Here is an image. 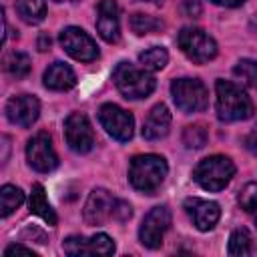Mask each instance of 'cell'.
Segmentation results:
<instances>
[{
    "label": "cell",
    "instance_id": "obj_1",
    "mask_svg": "<svg viewBox=\"0 0 257 257\" xmlns=\"http://www.w3.org/2000/svg\"><path fill=\"white\" fill-rule=\"evenodd\" d=\"M217 92V116L223 122H235L245 120L253 114V100L249 94L231 80H217L215 82Z\"/></svg>",
    "mask_w": 257,
    "mask_h": 257
},
{
    "label": "cell",
    "instance_id": "obj_2",
    "mask_svg": "<svg viewBox=\"0 0 257 257\" xmlns=\"http://www.w3.org/2000/svg\"><path fill=\"white\" fill-rule=\"evenodd\" d=\"M169 173L167 161L159 155H137L128 167V181L141 193L157 191Z\"/></svg>",
    "mask_w": 257,
    "mask_h": 257
},
{
    "label": "cell",
    "instance_id": "obj_3",
    "mask_svg": "<svg viewBox=\"0 0 257 257\" xmlns=\"http://www.w3.org/2000/svg\"><path fill=\"white\" fill-rule=\"evenodd\" d=\"M112 82L124 98L137 100L147 98L155 90V78L147 72V68H137L135 64L122 60L112 70Z\"/></svg>",
    "mask_w": 257,
    "mask_h": 257
},
{
    "label": "cell",
    "instance_id": "obj_4",
    "mask_svg": "<svg viewBox=\"0 0 257 257\" xmlns=\"http://www.w3.org/2000/svg\"><path fill=\"white\" fill-rule=\"evenodd\" d=\"M233 175H235V165L225 155H211V157L203 159L193 171L195 183L201 189L213 191V193L225 189L231 183Z\"/></svg>",
    "mask_w": 257,
    "mask_h": 257
},
{
    "label": "cell",
    "instance_id": "obj_5",
    "mask_svg": "<svg viewBox=\"0 0 257 257\" xmlns=\"http://www.w3.org/2000/svg\"><path fill=\"white\" fill-rule=\"evenodd\" d=\"M177 42L181 46V50L185 52V56L197 64L209 62L217 56V42L213 40V36H209L205 30L201 28H193V26H185L179 36Z\"/></svg>",
    "mask_w": 257,
    "mask_h": 257
},
{
    "label": "cell",
    "instance_id": "obj_6",
    "mask_svg": "<svg viewBox=\"0 0 257 257\" xmlns=\"http://www.w3.org/2000/svg\"><path fill=\"white\" fill-rule=\"evenodd\" d=\"M171 94L179 110L183 112H199L209 104L207 86L199 78H177L171 84Z\"/></svg>",
    "mask_w": 257,
    "mask_h": 257
},
{
    "label": "cell",
    "instance_id": "obj_7",
    "mask_svg": "<svg viewBox=\"0 0 257 257\" xmlns=\"http://www.w3.org/2000/svg\"><path fill=\"white\" fill-rule=\"evenodd\" d=\"M98 120L102 124V128L116 141L126 143L131 141L133 133H135V118L131 112H126L124 108L106 102L98 108Z\"/></svg>",
    "mask_w": 257,
    "mask_h": 257
},
{
    "label": "cell",
    "instance_id": "obj_8",
    "mask_svg": "<svg viewBox=\"0 0 257 257\" xmlns=\"http://www.w3.org/2000/svg\"><path fill=\"white\" fill-rule=\"evenodd\" d=\"M169 225H171V211L165 205L153 207L145 215V219L139 227V241L147 249H159Z\"/></svg>",
    "mask_w": 257,
    "mask_h": 257
},
{
    "label": "cell",
    "instance_id": "obj_9",
    "mask_svg": "<svg viewBox=\"0 0 257 257\" xmlns=\"http://www.w3.org/2000/svg\"><path fill=\"white\" fill-rule=\"evenodd\" d=\"M64 139L66 145L74 151V153H88L94 147V133L92 126L86 118V114L82 112H70L64 120Z\"/></svg>",
    "mask_w": 257,
    "mask_h": 257
},
{
    "label": "cell",
    "instance_id": "obj_10",
    "mask_svg": "<svg viewBox=\"0 0 257 257\" xmlns=\"http://www.w3.org/2000/svg\"><path fill=\"white\" fill-rule=\"evenodd\" d=\"M28 165L38 173H50L58 165L56 151L52 147V139L48 133H36L26 145Z\"/></svg>",
    "mask_w": 257,
    "mask_h": 257
},
{
    "label": "cell",
    "instance_id": "obj_11",
    "mask_svg": "<svg viewBox=\"0 0 257 257\" xmlns=\"http://www.w3.org/2000/svg\"><path fill=\"white\" fill-rule=\"evenodd\" d=\"M60 46L74 58L80 62H90L98 56V48L94 44V40L78 26H66L60 32Z\"/></svg>",
    "mask_w": 257,
    "mask_h": 257
},
{
    "label": "cell",
    "instance_id": "obj_12",
    "mask_svg": "<svg viewBox=\"0 0 257 257\" xmlns=\"http://www.w3.org/2000/svg\"><path fill=\"white\" fill-rule=\"evenodd\" d=\"M62 249L66 255H112L114 253V243L106 233H96L92 237H78L72 235L64 239Z\"/></svg>",
    "mask_w": 257,
    "mask_h": 257
},
{
    "label": "cell",
    "instance_id": "obj_13",
    "mask_svg": "<svg viewBox=\"0 0 257 257\" xmlns=\"http://www.w3.org/2000/svg\"><path fill=\"white\" fill-rule=\"evenodd\" d=\"M40 114V102L32 94H18L6 102V116L16 126H32Z\"/></svg>",
    "mask_w": 257,
    "mask_h": 257
},
{
    "label": "cell",
    "instance_id": "obj_14",
    "mask_svg": "<svg viewBox=\"0 0 257 257\" xmlns=\"http://www.w3.org/2000/svg\"><path fill=\"white\" fill-rule=\"evenodd\" d=\"M114 199L106 189H92L84 203V221L88 225H102L114 213Z\"/></svg>",
    "mask_w": 257,
    "mask_h": 257
},
{
    "label": "cell",
    "instance_id": "obj_15",
    "mask_svg": "<svg viewBox=\"0 0 257 257\" xmlns=\"http://www.w3.org/2000/svg\"><path fill=\"white\" fill-rule=\"evenodd\" d=\"M185 211L187 215L191 217V221L195 223V227L199 231H211L219 217H221V209L215 201H205V199H199V197H189L185 199Z\"/></svg>",
    "mask_w": 257,
    "mask_h": 257
},
{
    "label": "cell",
    "instance_id": "obj_16",
    "mask_svg": "<svg viewBox=\"0 0 257 257\" xmlns=\"http://www.w3.org/2000/svg\"><path fill=\"white\" fill-rule=\"evenodd\" d=\"M96 32L106 42H116L120 36L118 4L114 0H100L96 8Z\"/></svg>",
    "mask_w": 257,
    "mask_h": 257
},
{
    "label": "cell",
    "instance_id": "obj_17",
    "mask_svg": "<svg viewBox=\"0 0 257 257\" xmlns=\"http://www.w3.org/2000/svg\"><path fill=\"white\" fill-rule=\"evenodd\" d=\"M169 126H171V112H169V108L163 102L155 104L151 108V112L147 114L145 122H143V137L147 141H159V139L167 137Z\"/></svg>",
    "mask_w": 257,
    "mask_h": 257
},
{
    "label": "cell",
    "instance_id": "obj_18",
    "mask_svg": "<svg viewBox=\"0 0 257 257\" xmlns=\"http://www.w3.org/2000/svg\"><path fill=\"white\" fill-rule=\"evenodd\" d=\"M76 84V74L66 62H52L44 70V86L50 90H70Z\"/></svg>",
    "mask_w": 257,
    "mask_h": 257
},
{
    "label": "cell",
    "instance_id": "obj_19",
    "mask_svg": "<svg viewBox=\"0 0 257 257\" xmlns=\"http://www.w3.org/2000/svg\"><path fill=\"white\" fill-rule=\"evenodd\" d=\"M28 203H30V213H34L40 219H44L50 227L56 225V221H58L56 219V213L50 207V203L46 199V193H44V187L40 183H34L32 185V193H30V201Z\"/></svg>",
    "mask_w": 257,
    "mask_h": 257
},
{
    "label": "cell",
    "instance_id": "obj_20",
    "mask_svg": "<svg viewBox=\"0 0 257 257\" xmlns=\"http://www.w3.org/2000/svg\"><path fill=\"white\" fill-rule=\"evenodd\" d=\"M18 16L28 24H38L46 16V0H16Z\"/></svg>",
    "mask_w": 257,
    "mask_h": 257
},
{
    "label": "cell",
    "instance_id": "obj_21",
    "mask_svg": "<svg viewBox=\"0 0 257 257\" xmlns=\"http://www.w3.org/2000/svg\"><path fill=\"white\" fill-rule=\"evenodd\" d=\"M24 203V193L14 187V185H4L0 189V209H2V217L12 215L20 205Z\"/></svg>",
    "mask_w": 257,
    "mask_h": 257
},
{
    "label": "cell",
    "instance_id": "obj_22",
    "mask_svg": "<svg viewBox=\"0 0 257 257\" xmlns=\"http://www.w3.org/2000/svg\"><path fill=\"white\" fill-rule=\"evenodd\" d=\"M4 68H6V72L10 76L24 78L30 72V58H28V54L14 50V52H10V54L4 56Z\"/></svg>",
    "mask_w": 257,
    "mask_h": 257
},
{
    "label": "cell",
    "instance_id": "obj_23",
    "mask_svg": "<svg viewBox=\"0 0 257 257\" xmlns=\"http://www.w3.org/2000/svg\"><path fill=\"white\" fill-rule=\"evenodd\" d=\"M139 62L147 70H161L169 62V52L163 46H151V48H147L145 52L139 54Z\"/></svg>",
    "mask_w": 257,
    "mask_h": 257
},
{
    "label": "cell",
    "instance_id": "obj_24",
    "mask_svg": "<svg viewBox=\"0 0 257 257\" xmlns=\"http://www.w3.org/2000/svg\"><path fill=\"white\" fill-rule=\"evenodd\" d=\"M229 255L235 257H245L253 253V245H251V235L247 229H235L229 237V247H227Z\"/></svg>",
    "mask_w": 257,
    "mask_h": 257
},
{
    "label": "cell",
    "instance_id": "obj_25",
    "mask_svg": "<svg viewBox=\"0 0 257 257\" xmlns=\"http://www.w3.org/2000/svg\"><path fill=\"white\" fill-rule=\"evenodd\" d=\"M163 28V22L151 14H133L131 16V30L137 34V36H145V34H155Z\"/></svg>",
    "mask_w": 257,
    "mask_h": 257
},
{
    "label": "cell",
    "instance_id": "obj_26",
    "mask_svg": "<svg viewBox=\"0 0 257 257\" xmlns=\"http://www.w3.org/2000/svg\"><path fill=\"white\" fill-rule=\"evenodd\" d=\"M233 74L237 78H241L245 84H249L251 88L257 90V60H251V58L239 60L233 68Z\"/></svg>",
    "mask_w": 257,
    "mask_h": 257
},
{
    "label": "cell",
    "instance_id": "obj_27",
    "mask_svg": "<svg viewBox=\"0 0 257 257\" xmlns=\"http://www.w3.org/2000/svg\"><path fill=\"white\" fill-rule=\"evenodd\" d=\"M207 139H209V133L203 124H189L183 131V143L187 149H201L205 147Z\"/></svg>",
    "mask_w": 257,
    "mask_h": 257
},
{
    "label": "cell",
    "instance_id": "obj_28",
    "mask_svg": "<svg viewBox=\"0 0 257 257\" xmlns=\"http://www.w3.org/2000/svg\"><path fill=\"white\" fill-rule=\"evenodd\" d=\"M237 201H239V205H241L243 211L255 213V211H257V183H247V185L241 189Z\"/></svg>",
    "mask_w": 257,
    "mask_h": 257
},
{
    "label": "cell",
    "instance_id": "obj_29",
    "mask_svg": "<svg viewBox=\"0 0 257 257\" xmlns=\"http://www.w3.org/2000/svg\"><path fill=\"white\" fill-rule=\"evenodd\" d=\"M131 215H133V211H131V205H128V203H124V201H116V203H114V213H112L114 219L126 221Z\"/></svg>",
    "mask_w": 257,
    "mask_h": 257
},
{
    "label": "cell",
    "instance_id": "obj_30",
    "mask_svg": "<svg viewBox=\"0 0 257 257\" xmlns=\"http://www.w3.org/2000/svg\"><path fill=\"white\" fill-rule=\"evenodd\" d=\"M4 255H6V257H10V255H34V257H36V253H34L32 249L22 247V245H8V247L4 249Z\"/></svg>",
    "mask_w": 257,
    "mask_h": 257
},
{
    "label": "cell",
    "instance_id": "obj_31",
    "mask_svg": "<svg viewBox=\"0 0 257 257\" xmlns=\"http://www.w3.org/2000/svg\"><path fill=\"white\" fill-rule=\"evenodd\" d=\"M183 8L189 16H197L201 12V0H183Z\"/></svg>",
    "mask_w": 257,
    "mask_h": 257
},
{
    "label": "cell",
    "instance_id": "obj_32",
    "mask_svg": "<svg viewBox=\"0 0 257 257\" xmlns=\"http://www.w3.org/2000/svg\"><path fill=\"white\" fill-rule=\"evenodd\" d=\"M215 2L217 6H225V8H235V6H241L245 0H211Z\"/></svg>",
    "mask_w": 257,
    "mask_h": 257
},
{
    "label": "cell",
    "instance_id": "obj_33",
    "mask_svg": "<svg viewBox=\"0 0 257 257\" xmlns=\"http://www.w3.org/2000/svg\"><path fill=\"white\" fill-rule=\"evenodd\" d=\"M48 46H50V38H48L46 34H42V36H40V40H38V50H42V52H44V50H48Z\"/></svg>",
    "mask_w": 257,
    "mask_h": 257
},
{
    "label": "cell",
    "instance_id": "obj_34",
    "mask_svg": "<svg viewBox=\"0 0 257 257\" xmlns=\"http://www.w3.org/2000/svg\"><path fill=\"white\" fill-rule=\"evenodd\" d=\"M251 30L257 34V16H253V18H251Z\"/></svg>",
    "mask_w": 257,
    "mask_h": 257
},
{
    "label": "cell",
    "instance_id": "obj_35",
    "mask_svg": "<svg viewBox=\"0 0 257 257\" xmlns=\"http://www.w3.org/2000/svg\"><path fill=\"white\" fill-rule=\"evenodd\" d=\"M139 2H155V4H159V2H163V0H139Z\"/></svg>",
    "mask_w": 257,
    "mask_h": 257
},
{
    "label": "cell",
    "instance_id": "obj_36",
    "mask_svg": "<svg viewBox=\"0 0 257 257\" xmlns=\"http://www.w3.org/2000/svg\"><path fill=\"white\" fill-rule=\"evenodd\" d=\"M54 2H74V0H54Z\"/></svg>",
    "mask_w": 257,
    "mask_h": 257
},
{
    "label": "cell",
    "instance_id": "obj_37",
    "mask_svg": "<svg viewBox=\"0 0 257 257\" xmlns=\"http://www.w3.org/2000/svg\"><path fill=\"white\" fill-rule=\"evenodd\" d=\"M255 223H257V211H255Z\"/></svg>",
    "mask_w": 257,
    "mask_h": 257
}]
</instances>
